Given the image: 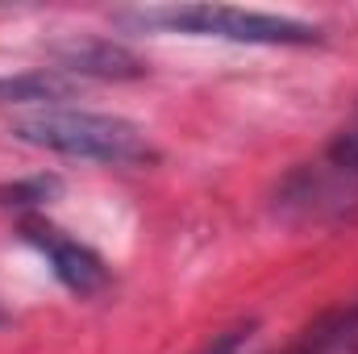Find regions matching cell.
Wrapping results in <instances>:
<instances>
[{"label": "cell", "mask_w": 358, "mask_h": 354, "mask_svg": "<svg viewBox=\"0 0 358 354\" xmlns=\"http://www.w3.org/2000/svg\"><path fill=\"white\" fill-rule=\"evenodd\" d=\"M55 63H59L55 71L63 76H96V80H134L146 71L138 55H129L117 42H100V38L55 46Z\"/></svg>", "instance_id": "5b68a950"}, {"label": "cell", "mask_w": 358, "mask_h": 354, "mask_svg": "<svg viewBox=\"0 0 358 354\" xmlns=\"http://www.w3.org/2000/svg\"><path fill=\"white\" fill-rule=\"evenodd\" d=\"M59 187H63V183L55 176H34V179H25V183L0 187V204H4V208H38V204H46Z\"/></svg>", "instance_id": "ba28073f"}, {"label": "cell", "mask_w": 358, "mask_h": 354, "mask_svg": "<svg viewBox=\"0 0 358 354\" xmlns=\"http://www.w3.org/2000/svg\"><path fill=\"white\" fill-rule=\"evenodd\" d=\"M121 21L142 29H171V34H196V38H225L242 46H317L321 25L279 17V13H255L234 4H171V8H142L121 13Z\"/></svg>", "instance_id": "7a4b0ae2"}, {"label": "cell", "mask_w": 358, "mask_h": 354, "mask_svg": "<svg viewBox=\"0 0 358 354\" xmlns=\"http://www.w3.org/2000/svg\"><path fill=\"white\" fill-rule=\"evenodd\" d=\"M358 200V121L346 125L321 155V163L300 167L287 176L279 192V208H296L304 221L338 217Z\"/></svg>", "instance_id": "3957f363"}, {"label": "cell", "mask_w": 358, "mask_h": 354, "mask_svg": "<svg viewBox=\"0 0 358 354\" xmlns=\"http://www.w3.org/2000/svg\"><path fill=\"white\" fill-rule=\"evenodd\" d=\"M250 334H255V321H246V325H234V330L217 334L208 346H200L196 354H242V351H246V342H250Z\"/></svg>", "instance_id": "9c48e42d"}, {"label": "cell", "mask_w": 358, "mask_h": 354, "mask_svg": "<svg viewBox=\"0 0 358 354\" xmlns=\"http://www.w3.org/2000/svg\"><path fill=\"white\" fill-rule=\"evenodd\" d=\"M8 134L25 146L67 155V159L108 163V167H146L159 159V150L134 121L113 117V113H88V108L50 104V108L17 117Z\"/></svg>", "instance_id": "6da1fadb"}, {"label": "cell", "mask_w": 358, "mask_h": 354, "mask_svg": "<svg viewBox=\"0 0 358 354\" xmlns=\"http://www.w3.org/2000/svg\"><path fill=\"white\" fill-rule=\"evenodd\" d=\"M4 321H8V309H4V304H0V325H4Z\"/></svg>", "instance_id": "30bf717a"}, {"label": "cell", "mask_w": 358, "mask_h": 354, "mask_svg": "<svg viewBox=\"0 0 358 354\" xmlns=\"http://www.w3.org/2000/svg\"><path fill=\"white\" fill-rule=\"evenodd\" d=\"M71 92V80L63 71H29V76H0V104H29V100H63Z\"/></svg>", "instance_id": "52a82bcc"}, {"label": "cell", "mask_w": 358, "mask_h": 354, "mask_svg": "<svg viewBox=\"0 0 358 354\" xmlns=\"http://www.w3.org/2000/svg\"><path fill=\"white\" fill-rule=\"evenodd\" d=\"M21 238L50 263L55 279H59L67 292H76V296H96V292H104V288L113 283L108 263H104L92 246H84L80 238H71L67 229L50 225V221L38 217V213H25V217H21Z\"/></svg>", "instance_id": "277c9868"}, {"label": "cell", "mask_w": 358, "mask_h": 354, "mask_svg": "<svg viewBox=\"0 0 358 354\" xmlns=\"http://www.w3.org/2000/svg\"><path fill=\"white\" fill-rule=\"evenodd\" d=\"M292 354H358V304L321 317L313 330H304Z\"/></svg>", "instance_id": "8992f818"}]
</instances>
